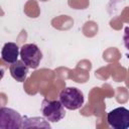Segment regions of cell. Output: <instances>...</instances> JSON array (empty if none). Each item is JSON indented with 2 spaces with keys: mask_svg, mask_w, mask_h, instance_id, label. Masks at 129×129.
Masks as SVG:
<instances>
[{
  "mask_svg": "<svg viewBox=\"0 0 129 129\" xmlns=\"http://www.w3.org/2000/svg\"><path fill=\"white\" fill-rule=\"evenodd\" d=\"M59 101L68 110H78L84 105V94L75 87H67L59 93Z\"/></svg>",
  "mask_w": 129,
  "mask_h": 129,
  "instance_id": "1",
  "label": "cell"
},
{
  "mask_svg": "<svg viewBox=\"0 0 129 129\" xmlns=\"http://www.w3.org/2000/svg\"><path fill=\"white\" fill-rule=\"evenodd\" d=\"M40 111L42 116L48 122H58L64 118V107L59 100H47L44 99L41 103Z\"/></svg>",
  "mask_w": 129,
  "mask_h": 129,
  "instance_id": "2",
  "label": "cell"
},
{
  "mask_svg": "<svg viewBox=\"0 0 129 129\" xmlns=\"http://www.w3.org/2000/svg\"><path fill=\"white\" fill-rule=\"evenodd\" d=\"M20 55V48L14 42H6L1 50L2 59L7 63H13L18 60Z\"/></svg>",
  "mask_w": 129,
  "mask_h": 129,
  "instance_id": "6",
  "label": "cell"
},
{
  "mask_svg": "<svg viewBox=\"0 0 129 129\" xmlns=\"http://www.w3.org/2000/svg\"><path fill=\"white\" fill-rule=\"evenodd\" d=\"M28 67L22 61V60H17L13 63L10 64L9 71H10V75L11 77L16 80L17 82H24L27 78L28 75Z\"/></svg>",
  "mask_w": 129,
  "mask_h": 129,
  "instance_id": "7",
  "label": "cell"
},
{
  "mask_svg": "<svg viewBox=\"0 0 129 129\" xmlns=\"http://www.w3.org/2000/svg\"><path fill=\"white\" fill-rule=\"evenodd\" d=\"M20 57L28 68L37 69L42 59V52L36 44L26 43L20 48Z\"/></svg>",
  "mask_w": 129,
  "mask_h": 129,
  "instance_id": "3",
  "label": "cell"
},
{
  "mask_svg": "<svg viewBox=\"0 0 129 129\" xmlns=\"http://www.w3.org/2000/svg\"><path fill=\"white\" fill-rule=\"evenodd\" d=\"M23 126V118L21 115L7 107H2L0 109V128L2 129H19Z\"/></svg>",
  "mask_w": 129,
  "mask_h": 129,
  "instance_id": "4",
  "label": "cell"
},
{
  "mask_svg": "<svg viewBox=\"0 0 129 129\" xmlns=\"http://www.w3.org/2000/svg\"><path fill=\"white\" fill-rule=\"evenodd\" d=\"M107 121L114 129H127L129 128V110L125 107L115 108L108 113Z\"/></svg>",
  "mask_w": 129,
  "mask_h": 129,
  "instance_id": "5",
  "label": "cell"
},
{
  "mask_svg": "<svg viewBox=\"0 0 129 129\" xmlns=\"http://www.w3.org/2000/svg\"><path fill=\"white\" fill-rule=\"evenodd\" d=\"M123 40H124L125 47L129 50V26L125 27V31H124V35H123Z\"/></svg>",
  "mask_w": 129,
  "mask_h": 129,
  "instance_id": "8",
  "label": "cell"
}]
</instances>
